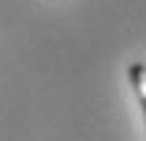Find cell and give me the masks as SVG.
<instances>
[{"label": "cell", "mask_w": 146, "mask_h": 141, "mask_svg": "<svg viewBox=\"0 0 146 141\" xmlns=\"http://www.w3.org/2000/svg\"><path fill=\"white\" fill-rule=\"evenodd\" d=\"M130 82L135 87V95L143 106V117H146V65L143 63H133L130 65Z\"/></svg>", "instance_id": "6da1fadb"}]
</instances>
